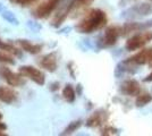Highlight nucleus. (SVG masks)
I'll use <instances>...</instances> for the list:
<instances>
[{
    "mask_svg": "<svg viewBox=\"0 0 152 136\" xmlns=\"http://www.w3.org/2000/svg\"><path fill=\"white\" fill-rule=\"evenodd\" d=\"M108 113L104 109H99L95 112H93L91 116L89 117V119L86 120L85 125L88 127H99L102 124H104L107 121Z\"/></svg>",
    "mask_w": 152,
    "mask_h": 136,
    "instance_id": "obj_13",
    "label": "nucleus"
},
{
    "mask_svg": "<svg viewBox=\"0 0 152 136\" xmlns=\"http://www.w3.org/2000/svg\"><path fill=\"white\" fill-rule=\"evenodd\" d=\"M116 133H117V130L115 129V128H113V127H106V128L102 129V132H101L102 135H114Z\"/></svg>",
    "mask_w": 152,
    "mask_h": 136,
    "instance_id": "obj_24",
    "label": "nucleus"
},
{
    "mask_svg": "<svg viewBox=\"0 0 152 136\" xmlns=\"http://www.w3.org/2000/svg\"><path fill=\"white\" fill-rule=\"evenodd\" d=\"M1 16H2V18L8 22L9 24H12V25H15L17 26L19 25V22L17 20V17L15 16V14L13 12H10V10H4L2 13H1Z\"/></svg>",
    "mask_w": 152,
    "mask_h": 136,
    "instance_id": "obj_18",
    "label": "nucleus"
},
{
    "mask_svg": "<svg viewBox=\"0 0 152 136\" xmlns=\"http://www.w3.org/2000/svg\"><path fill=\"white\" fill-rule=\"evenodd\" d=\"M18 73L22 74L24 77L30 78L31 81H33L35 84L45 85V75L43 71H41L40 69L33 67V66H20L18 68Z\"/></svg>",
    "mask_w": 152,
    "mask_h": 136,
    "instance_id": "obj_6",
    "label": "nucleus"
},
{
    "mask_svg": "<svg viewBox=\"0 0 152 136\" xmlns=\"http://www.w3.org/2000/svg\"><path fill=\"white\" fill-rule=\"evenodd\" d=\"M63 97H64V99H65L67 102H69V103H73V102L75 101V97H76L75 90H74V87L70 84H67L64 87Z\"/></svg>",
    "mask_w": 152,
    "mask_h": 136,
    "instance_id": "obj_16",
    "label": "nucleus"
},
{
    "mask_svg": "<svg viewBox=\"0 0 152 136\" xmlns=\"http://www.w3.org/2000/svg\"><path fill=\"white\" fill-rule=\"evenodd\" d=\"M1 119H2V113L0 112V120H1Z\"/></svg>",
    "mask_w": 152,
    "mask_h": 136,
    "instance_id": "obj_32",
    "label": "nucleus"
},
{
    "mask_svg": "<svg viewBox=\"0 0 152 136\" xmlns=\"http://www.w3.org/2000/svg\"><path fill=\"white\" fill-rule=\"evenodd\" d=\"M152 41V31L151 30H144V31H140L139 33L134 34L132 38L126 41V48L128 51H134L143 48L146 43H149Z\"/></svg>",
    "mask_w": 152,
    "mask_h": 136,
    "instance_id": "obj_3",
    "label": "nucleus"
},
{
    "mask_svg": "<svg viewBox=\"0 0 152 136\" xmlns=\"http://www.w3.org/2000/svg\"><path fill=\"white\" fill-rule=\"evenodd\" d=\"M18 97L17 92L7 86H0V101L4 103H14Z\"/></svg>",
    "mask_w": 152,
    "mask_h": 136,
    "instance_id": "obj_14",
    "label": "nucleus"
},
{
    "mask_svg": "<svg viewBox=\"0 0 152 136\" xmlns=\"http://www.w3.org/2000/svg\"><path fill=\"white\" fill-rule=\"evenodd\" d=\"M61 0H45L42 4H40L34 10H33V16L35 18L42 20V18H47L56 8L58 7L59 2Z\"/></svg>",
    "mask_w": 152,
    "mask_h": 136,
    "instance_id": "obj_7",
    "label": "nucleus"
},
{
    "mask_svg": "<svg viewBox=\"0 0 152 136\" xmlns=\"http://www.w3.org/2000/svg\"><path fill=\"white\" fill-rule=\"evenodd\" d=\"M27 27L31 30V31H33V32H40L41 31V28H42V25L40 24V23H38V22H34V20H28L27 22Z\"/></svg>",
    "mask_w": 152,
    "mask_h": 136,
    "instance_id": "obj_22",
    "label": "nucleus"
},
{
    "mask_svg": "<svg viewBox=\"0 0 152 136\" xmlns=\"http://www.w3.org/2000/svg\"><path fill=\"white\" fill-rule=\"evenodd\" d=\"M76 0H61L58 5V10L53 20H51V25L53 27H59L63 24V22L66 20V17L68 16V14L74 9Z\"/></svg>",
    "mask_w": 152,
    "mask_h": 136,
    "instance_id": "obj_4",
    "label": "nucleus"
},
{
    "mask_svg": "<svg viewBox=\"0 0 152 136\" xmlns=\"http://www.w3.org/2000/svg\"><path fill=\"white\" fill-rule=\"evenodd\" d=\"M7 129V125L5 123H2V121H0V130H6Z\"/></svg>",
    "mask_w": 152,
    "mask_h": 136,
    "instance_id": "obj_26",
    "label": "nucleus"
},
{
    "mask_svg": "<svg viewBox=\"0 0 152 136\" xmlns=\"http://www.w3.org/2000/svg\"><path fill=\"white\" fill-rule=\"evenodd\" d=\"M0 77L4 78L7 84L10 86H22L26 83L22 74H16L5 66H0Z\"/></svg>",
    "mask_w": 152,
    "mask_h": 136,
    "instance_id": "obj_8",
    "label": "nucleus"
},
{
    "mask_svg": "<svg viewBox=\"0 0 152 136\" xmlns=\"http://www.w3.org/2000/svg\"><path fill=\"white\" fill-rule=\"evenodd\" d=\"M121 36V27L118 26H109L104 31L100 40L98 41V44L100 48H108L116 44L118 38Z\"/></svg>",
    "mask_w": 152,
    "mask_h": 136,
    "instance_id": "obj_5",
    "label": "nucleus"
},
{
    "mask_svg": "<svg viewBox=\"0 0 152 136\" xmlns=\"http://www.w3.org/2000/svg\"><path fill=\"white\" fill-rule=\"evenodd\" d=\"M144 82H152V71L144 78Z\"/></svg>",
    "mask_w": 152,
    "mask_h": 136,
    "instance_id": "obj_27",
    "label": "nucleus"
},
{
    "mask_svg": "<svg viewBox=\"0 0 152 136\" xmlns=\"http://www.w3.org/2000/svg\"><path fill=\"white\" fill-rule=\"evenodd\" d=\"M9 1L16 4V5H19V6H28V5L33 4L37 0H9Z\"/></svg>",
    "mask_w": 152,
    "mask_h": 136,
    "instance_id": "obj_23",
    "label": "nucleus"
},
{
    "mask_svg": "<svg viewBox=\"0 0 152 136\" xmlns=\"http://www.w3.org/2000/svg\"><path fill=\"white\" fill-rule=\"evenodd\" d=\"M150 63H152V48H148V49L137 52L133 57L121 61V64L117 66L116 75H118L119 73H127V71L132 73L133 67L135 68L136 66L145 65V64H150Z\"/></svg>",
    "mask_w": 152,
    "mask_h": 136,
    "instance_id": "obj_2",
    "label": "nucleus"
},
{
    "mask_svg": "<svg viewBox=\"0 0 152 136\" xmlns=\"http://www.w3.org/2000/svg\"><path fill=\"white\" fill-rule=\"evenodd\" d=\"M49 89H50V91H52V92H55V91H58V90H59V83H58V82H55V83H52Z\"/></svg>",
    "mask_w": 152,
    "mask_h": 136,
    "instance_id": "obj_25",
    "label": "nucleus"
},
{
    "mask_svg": "<svg viewBox=\"0 0 152 136\" xmlns=\"http://www.w3.org/2000/svg\"><path fill=\"white\" fill-rule=\"evenodd\" d=\"M152 14V4H139L134 5L129 9H127L125 13H123V17L126 18H137V17H144Z\"/></svg>",
    "mask_w": 152,
    "mask_h": 136,
    "instance_id": "obj_9",
    "label": "nucleus"
},
{
    "mask_svg": "<svg viewBox=\"0 0 152 136\" xmlns=\"http://www.w3.org/2000/svg\"><path fill=\"white\" fill-rule=\"evenodd\" d=\"M18 45L24 50V51L28 52L31 55H38L42 50V44H38V43H32L31 41L25 39H19L17 40Z\"/></svg>",
    "mask_w": 152,
    "mask_h": 136,
    "instance_id": "obj_15",
    "label": "nucleus"
},
{
    "mask_svg": "<svg viewBox=\"0 0 152 136\" xmlns=\"http://www.w3.org/2000/svg\"><path fill=\"white\" fill-rule=\"evenodd\" d=\"M0 63L8 64V65H15V60H14L13 57L5 53L4 51H0Z\"/></svg>",
    "mask_w": 152,
    "mask_h": 136,
    "instance_id": "obj_21",
    "label": "nucleus"
},
{
    "mask_svg": "<svg viewBox=\"0 0 152 136\" xmlns=\"http://www.w3.org/2000/svg\"><path fill=\"white\" fill-rule=\"evenodd\" d=\"M0 136H7V134H5L2 130H0Z\"/></svg>",
    "mask_w": 152,
    "mask_h": 136,
    "instance_id": "obj_31",
    "label": "nucleus"
},
{
    "mask_svg": "<svg viewBox=\"0 0 152 136\" xmlns=\"http://www.w3.org/2000/svg\"><path fill=\"white\" fill-rule=\"evenodd\" d=\"M4 10H5V8H4V5H2V4H1V2H0V14L2 13V12H4Z\"/></svg>",
    "mask_w": 152,
    "mask_h": 136,
    "instance_id": "obj_29",
    "label": "nucleus"
},
{
    "mask_svg": "<svg viewBox=\"0 0 152 136\" xmlns=\"http://www.w3.org/2000/svg\"><path fill=\"white\" fill-rule=\"evenodd\" d=\"M133 0H121V4H127V2H132Z\"/></svg>",
    "mask_w": 152,
    "mask_h": 136,
    "instance_id": "obj_30",
    "label": "nucleus"
},
{
    "mask_svg": "<svg viewBox=\"0 0 152 136\" xmlns=\"http://www.w3.org/2000/svg\"><path fill=\"white\" fill-rule=\"evenodd\" d=\"M77 93H78V95H81V93H82V85L81 84L77 85Z\"/></svg>",
    "mask_w": 152,
    "mask_h": 136,
    "instance_id": "obj_28",
    "label": "nucleus"
},
{
    "mask_svg": "<svg viewBox=\"0 0 152 136\" xmlns=\"http://www.w3.org/2000/svg\"><path fill=\"white\" fill-rule=\"evenodd\" d=\"M39 65L42 68H45V71L53 73L57 71L58 68V58H57V52L52 51L50 53L45 55L42 58L39 60Z\"/></svg>",
    "mask_w": 152,
    "mask_h": 136,
    "instance_id": "obj_12",
    "label": "nucleus"
},
{
    "mask_svg": "<svg viewBox=\"0 0 152 136\" xmlns=\"http://www.w3.org/2000/svg\"><path fill=\"white\" fill-rule=\"evenodd\" d=\"M119 91L121 94L127 97H136L141 93V87L136 79H126L121 84Z\"/></svg>",
    "mask_w": 152,
    "mask_h": 136,
    "instance_id": "obj_11",
    "label": "nucleus"
},
{
    "mask_svg": "<svg viewBox=\"0 0 152 136\" xmlns=\"http://www.w3.org/2000/svg\"><path fill=\"white\" fill-rule=\"evenodd\" d=\"M81 126H82V120H74V121L69 123V125L64 129V132L61 133V135H69V134H73V133L76 132Z\"/></svg>",
    "mask_w": 152,
    "mask_h": 136,
    "instance_id": "obj_20",
    "label": "nucleus"
},
{
    "mask_svg": "<svg viewBox=\"0 0 152 136\" xmlns=\"http://www.w3.org/2000/svg\"><path fill=\"white\" fill-rule=\"evenodd\" d=\"M152 101V95L151 94H149V93H143V94H141L140 93L137 97H136V101H135V104L137 105V107H144L148 103H150Z\"/></svg>",
    "mask_w": 152,
    "mask_h": 136,
    "instance_id": "obj_19",
    "label": "nucleus"
},
{
    "mask_svg": "<svg viewBox=\"0 0 152 136\" xmlns=\"http://www.w3.org/2000/svg\"><path fill=\"white\" fill-rule=\"evenodd\" d=\"M107 20L108 18L106 13L99 8H94L88 12L86 15L76 24L75 30L78 33L90 34L103 28L107 24Z\"/></svg>",
    "mask_w": 152,
    "mask_h": 136,
    "instance_id": "obj_1",
    "label": "nucleus"
},
{
    "mask_svg": "<svg viewBox=\"0 0 152 136\" xmlns=\"http://www.w3.org/2000/svg\"><path fill=\"white\" fill-rule=\"evenodd\" d=\"M0 50H4V51H6V52H9V53H13V55L17 56V57H22V56H23L20 50H18L17 48H15L13 44L2 41L1 39H0Z\"/></svg>",
    "mask_w": 152,
    "mask_h": 136,
    "instance_id": "obj_17",
    "label": "nucleus"
},
{
    "mask_svg": "<svg viewBox=\"0 0 152 136\" xmlns=\"http://www.w3.org/2000/svg\"><path fill=\"white\" fill-rule=\"evenodd\" d=\"M152 27V20H146L143 23L140 22H127L121 27V35H127L134 32H140V31H144L149 30Z\"/></svg>",
    "mask_w": 152,
    "mask_h": 136,
    "instance_id": "obj_10",
    "label": "nucleus"
}]
</instances>
